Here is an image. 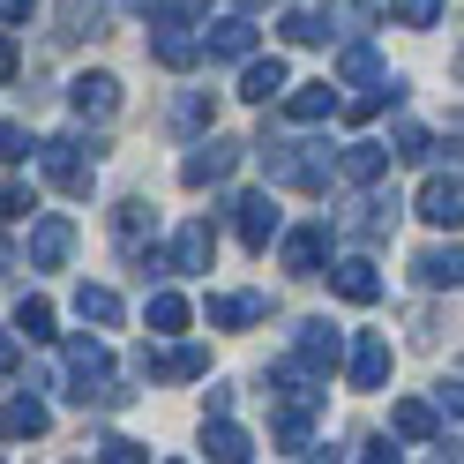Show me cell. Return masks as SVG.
<instances>
[{
    "instance_id": "obj_1",
    "label": "cell",
    "mask_w": 464,
    "mask_h": 464,
    "mask_svg": "<svg viewBox=\"0 0 464 464\" xmlns=\"http://www.w3.org/2000/svg\"><path fill=\"white\" fill-rule=\"evenodd\" d=\"M255 158H263L270 188H300V195H323L330 172H337L330 142H293V135H263V142H255Z\"/></svg>"
},
{
    "instance_id": "obj_2",
    "label": "cell",
    "mask_w": 464,
    "mask_h": 464,
    "mask_svg": "<svg viewBox=\"0 0 464 464\" xmlns=\"http://www.w3.org/2000/svg\"><path fill=\"white\" fill-rule=\"evenodd\" d=\"M61 367H68V397L75 404H105L112 390H105V374H112V353L98 337H75V344H61Z\"/></svg>"
},
{
    "instance_id": "obj_3",
    "label": "cell",
    "mask_w": 464,
    "mask_h": 464,
    "mask_svg": "<svg viewBox=\"0 0 464 464\" xmlns=\"http://www.w3.org/2000/svg\"><path fill=\"white\" fill-rule=\"evenodd\" d=\"M38 165H45V180L61 195H91V180H98V150H82L75 135H53L38 150Z\"/></svg>"
},
{
    "instance_id": "obj_4",
    "label": "cell",
    "mask_w": 464,
    "mask_h": 464,
    "mask_svg": "<svg viewBox=\"0 0 464 464\" xmlns=\"http://www.w3.org/2000/svg\"><path fill=\"white\" fill-rule=\"evenodd\" d=\"M150 53H158V68H195L202 61V38H195V23L180 8H150Z\"/></svg>"
},
{
    "instance_id": "obj_5",
    "label": "cell",
    "mask_w": 464,
    "mask_h": 464,
    "mask_svg": "<svg viewBox=\"0 0 464 464\" xmlns=\"http://www.w3.org/2000/svg\"><path fill=\"white\" fill-rule=\"evenodd\" d=\"M232 165H240V142H225V135H202L195 150L180 158V188H218V180H232Z\"/></svg>"
},
{
    "instance_id": "obj_6",
    "label": "cell",
    "mask_w": 464,
    "mask_h": 464,
    "mask_svg": "<svg viewBox=\"0 0 464 464\" xmlns=\"http://www.w3.org/2000/svg\"><path fill=\"white\" fill-rule=\"evenodd\" d=\"M277 263L293 270V277H323V263H330V225H293L277 240Z\"/></svg>"
},
{
    "instance_id": "obj_7",
    "label": "cell",
    "mask_w": 464,
    "mask_h": 464,
    "mask_svg": "<svg viewBox=\"0 0 464 464\" xmlns=\"http://www.w3.org/2000/svg\"><path fill=\"white\" fill-rule=\"evenodd\" d=\"M293 367H307V374H337V367H344V337H337L330 323H300V330H293Z\"/></svg>"
},
{
    "instance_id": "obj_8",
    "label": "cell",
    "mask_w": 464,
    "mask_h": 464,
    "mask_svg": "<svg viewBox=\"0 0 464 464\" xmlns=\"http://www.w3.org/2000/svg\"><path fill=\"white\" fill-rule=\"evenodd\" d=\"M412 210H420L434 232H457V218H464V188H457V165H450V172H434V180L420 188V202H412Z\"/></svg>"
},
{
    "instance_id": "obj_9",
    "label": "cell",
    "mask_w": 464,
    "mask_h": 464,
    "mask_svg": "<svg viewBox=\"0 0 464 464\" xmlns=\"http://www.w3.org/2000/svg\"><path fill=\"white\" fill-rule=\"evenodd\" d=\"M210 263H218V225L210 218H188L180 240H172V277H195V270H210Z\"/></svg>"
},
{
    "instance_id": "obj_10",
    "label": "cell",
    "mask_w": 464,
    "mask_h": 464,
    "mask_svg": "<svg viewBox=\"0 0 464 464\" xmlns=\"http://www.w3.org/2000/svg\"><path fill=\"white\" fill-rule=\"evenodd\" d=\"M390 105H404V75H367L360 98H337V112H344L353 128H367L374 112H390Z\"/></svg>"
},
{
    "instance_id": "obj_11",
    "label": "cell",
    "mask_w": 464,
    "mask_h": 464,
    "mask_svg": "<svg viewBox=\"0 0 464 464\" xmlns=\"http://www.w3.org/2000/svg\"><path fill=\"white\" fill-rule=\"evenodd\" d=\"M277 98H285V121H293V128H323L330 112H337V91H330V82H300V91L285 82Z\"/></svg>"
},
{
    "instance_id": "obj_12",
    "label": "cell",
    "mask_w": 464,
    "mask_h": 464,
    "mask_svg": "<svg viewBox=\"0 0 464 464\" xmlns=\"http://www.w3.org/2000/svg\"><path fill=\"white\" fill-rule=\"evenodd\" d=\"M232 225H240V240L247 247H270L277 240V195H240V202H232Z\"/></svg>"
},
{
    "instance_id": "obj_13",
    "label": "cell",
    "mask_w": 464,
    "mask_h": 464,
    "mask_svg": "<svg viewBox=\"0 0 464 464\" xmlns=\"http://www.w3.org/2000/svg\"><path fill=\"white\" fill-rule=\"evenodd\" d=\"M344 367H353V390H382L390 382V337H353V353H344Z\"/></svg>"
},
{
    "instance_id": "obj_14",
    "label": "cell",
    "mask_w": 464,
    "mask_h": 464,
    "mask_svg": "<svg viewBox=\"0 0 464 464\" xmlns=\"http://www.w3.org/2000/svg\"><path fill=\"white\" fill-rule=\"evenodd\" d=\"M75 255V225L68 218H38L31 225V270H61Z\"/></svg>"
},
{
    "instance_id": "obj_15",
    "label": "cell",
    "mask_w": 464,
    "mask_h": 464,
    "mask_svg": "<svg viewBox=\"0 0 464 464\" xmlns=\"http://www.w3.org/2000/svg\"><path fill=\"white\" fill-rule=\"evenodd\" d=\"M202 457H210V464H247L255 442H247V434L232 427L225 412H202Z\"/></svg>"
},
{
    "instance_id": "obj_16",
    "label": "cell",
    "mask_w": 464,
    "mask_h": 464,
    "mask_svg": "<svg viewBox=\"0 0 464 464\" xmlns=\"http://www.w3.org/2000/svg\"><path fill=\"white\" fill-rule=\"evenodd\" d=\"M68 105L82 112V121H112V112H121V82H112V75H75L68 82Z\"/></svg>"
},
{
    "instance_id": "obj_17",
    "label": "cell",
    "mask_w": 464,
    "mask_h": 464,
    "mask_svg": "<svg viewBox=\"0 0 464 464\" xmlns=\"http://www.w3.org/2000/svg\"><path fill=\"white\" fill-rule=\"evenodd\" d=\"M202 53H210V61H247L255 53V23L247 15H218L210 31H202Z\"/></svg>"
},
{
    "instance_id": "obj_18",
    "label": "cell",
    "mask_w": 464,
    "mask_h": 464,
    "mask_svg": "<svg viewBox=\"0 0 464 464\" xmlns=\"http://www.w3.org/2000/svg\"><path fill=\"white\" fill-rule=\"evenodd\" d=\"M337 225L353 232V240H390V225H397V202H390V195H360V202H353V210H344Z\"/></svg>"
},
{
    "instance_id": "obj_19",
    "label": "cell",
    "mask_w": 464,
    "mask_h": 464,
    "mask_svg": "<svg viewBox=\"0 0 464 464\" xmlns=\"http://www.w3.org/2000/svg\"><path fill=\"white\" fill-rule=\"evenodd\" d=\"M45 427H53V412L38 397H8V404H0V442H38Z\"/></svg>"
},
{
    "instance_id": "obj_20",
    "label": "cell",
    "mask_w": 464,
    "mask_h": 464,
    "mask_svg": "<svg viewBox=\"0 0 464 464\" xmlns=\"http://www.w3.org/2000/svg\"><path fill=\"white\" fill-rule=\"evenodd\" d=\"M330 285H337V300H353V307H374V300H382V277H374V263H367V255L337 263V270H330Z\"/></svg>"
},
{
    "instance_id": "obj_21",
    "label": "cell",
    "mask_w": 464,
    "mask_h": 464,
    "mask_svg": "<svg viewBox=\"0 0 464 464\" xmlns=\"http://www.w3.org/2000/svg\"><path fill=\"white\" fill-rule=\"evenodd\" d=\"M285 82H293V75H285L277 53H270V61H255V53H247V68H240V98H247V105H277Z\"/></svg>"
},
{
    "instance_id": "obj_22",
    "label": "cell",
    "mask_w": 464,
    "mask_h": 464,
    "mask_svg": "<svg viewBox=\"0 0 464 464\" xmlns=\"http://www.w3.org/2000/svg\"><path fill=\"white\" fill-rule=\"evenodd\" d=\"M337 172H344L353 188H374V180L390 172V150H382V142H344V150H337Z\"/></svg>"
},
{
    "instance_id": "obj_23",
    "label": "cell",
    "mask_w": 464,
    "mask_h": 464,
    "mask_svg": "<svg viewBox=\"0 0 464 464\" xmlns=\"http://www.w3.org/2000/svg\"><path fill=\"white\" fill-rule=\"evenodd\" d=\"M270 300L263 293H232V300H210V330H247V323H263Z\"/></svg>"
},
{
    "instance_id": "obj_24",
    "label": "cell",
    "mask_w": 464,
    "mask_h": 464,
    "mask_svg": "<svg viewBox=\"0 0 464 464\" xmlns=\"http://www.w3.org/2000/svg\"><path fill=\"white\" fill-rule=\"evenodd\" d=\"M75 314L98 323V330H121V293L112 285H75Z\"/></svg>"
},
{
    "instance_id": "obj_25",
    "label": "cell",
    "mask_w": 464,
    "mask_h": 464,
    "mask_svg": "<svg viewBox=\"0 0 464 464\" xmlns=\"http://www.w3.org/2000/svg\"><path fill=\"white\" fill-rule=\"evenodd\" d=\"M412 270H420V285H434V293H442V285L457 293V277H464V255H457V240H450V247H427Z\"/></svg>"
},
{
    "instance_id": "obj_26",
    "label": "cell",
    "mask_w": 464,
    "mask_h": 464,
    "mask_svg": "<svg viewBox=\"0 0 464 464\" xmlns=\"http://www.w3.org/2000/svg\"><path fill=\"white\" fill-rule=\"evenodd\" d=\"M98 23H105V0H68V8H61V31H53V38H61V45L98 38Z\"/></svg>"
},
{
    "instance_id": "obj_27",
    "label": "cell",
    "mask_w": 464,
    "mask_h": 464,
    "mask_svg": "<svg viewBox=\"0 0 464 464\" xmlns=\"http://www.w3.org/2000/svg\"><path fill=\"white\" fill-rule=\"evenodd\" d=\"M180 330H188V300L158 285V293H150V337H180Z\"/></svg>"
},
{
    "instance_id": "obj_28",
    "label": "cell",
    "mask_w": 464,
    "mask_h": 464,
    "mask_svg": "<svg viewBox=\"0 0 464 464\" xmlns=\"http://www.w3.org/2000/svg\"><path fill=\"white\" fill-rule=\"evenodd\" d=\"M15 330L31 337V344H53V337H61V330H53V300H38V293H31V300L15 307Z\"/></svg>"
},
{
    "instance_id": "obj_29",
    "label": "cell",
    "mask_w": 464,
    "mask_h": 464,
    "mask_svg": "<svg viewBox=\"0 0 464 464\" xmlns=\"http://www.w3.org/2000/svg\"><path fill=\"white\" fill-rule=\"evenodd\" d=\"M202 374H210V353H202V344H172L165 353V382H202Z\"/></svg>"
},
{
    "instance_id": "obj_30",
    "label": "cell",
    "mask_w": 464,
    "mask_h": 464,
    "mask_svg": "<svg viewBox=\"0 0 464 464\" xmlns=\"http://www.w3.org/2000/svg\"><path fill=\"white\" fill-rule=\"evenodd\" d=\"M434 427H442V412H434V404H420V397L397 404V434H404V442H427Z\"/></svg>"
},
{
    "instance_id": "obj_31",
    "label": "cell",
    "mask_w": 464,
    "mask_h": 464,
    "mask_svg": "<svg viewBox=\"0 0 464 464\" xmlns=\"http://www.w3.org/2000/svg\"><path fill=\"white\" fill-rule=\"evenodd\" d=\"M277 38L285 45H323V15H314V8H285L277 15Z\"/></svg>"
},
{
    "instance_id": "obj_32",
    "label": "cell",
    "mask_w": 464,
    "mask_h": 464,
    "mask_svg": "<svg viewBox=\"0 0 464 464\" xmlns=\"http://www.w3.org/2000/svg\"><path fill=\"white\" fill-rule=\"evenodd\" d=\"M337 75H344V82H367V75H382V61H374V45H367V38H353V45L337 53Z\"/></svg>"
},
{
    "instance_id": "obj_33",
    "label": "cell",
    "mask_w": 464,
    "mask_h": 464,
    "mask_svg": "<svg viewBox=\"0 0 464 464\" xmlns=\"http://www.w3.org/2000/svg\"><path fill=\"white\" fill-rule=\"evenodd\" d=\"M142 225H158V218H150V202H135V195H128L121 210H112V232H121V247H135V240H142Z\"/></svg>"
},
{
    "instance_id": "obj_34",
    "label": "cell",
    "mask_w": 464,
    "mask_h": 464,
    "mask_svg": "<svg viewBox=\"0 0 464 464\" xmlns=\"http://www.w3.org/2000/svg\"><path fill=\"white\" fill-rule=\"evenodd\" d=\"M390 15L412 23V31H434V23H442V0H390Z\"/></svg>"
},
{
    "instance_id": "obj_35",
    "label": "cell",
    "mask_w": 464,
    "mask_h": 464,
    "mask_svg": "<svg viewBox=\"0 0 464 464\" xmlns=\"http://www.w3.org/2000/svg\"><path fill=\"white\" fill-rule=\"evenodd\" d=\"M31 210H38V188H31V180H8V188H0V218H8V225L31 218Z\"/></svg>"
},
{
    "instance_id": "obj_36",
    "label": "cell",
    "mask_w": 464,
    "mask_h": 464,
    "mask_svg": "<svg viewBox=\"0 0 464 464\" xmlns=\"http://www.w3.org/2000/svg\"><path fill=\"white\" fill-rule=\"evenodd\" d=\"M172 121H180V128H218V98H180V112H172Z\"/></svg>"
},
{
    "instance_id": "obj_37",
    "label": "cell",
    "mask_w": 464,
    "mask_h": 464,
    "mask_svg": "<svg viewBox=\"0 0 464 464\" xmlns=\"http://www.w3.org/2000/svg\"><path fill=\"white\" fill-rule=\"evenodd\" d=\"M390 158H412V165H420V158H434L427 128H412V121H404V128H397V150H390Z\"/></svg>"
},
{
    "instance_id": "obj_38",
    "label": "cell",
    "mask_w": 464,
    "mask_h": 464,
    "mask_svg": "<svg viewBox=\"0 0 464 464\" xmlns=\"http://www.w3.org/2000/svg\"><path fill=\"white\" fill-rule=\"evenodd\" d=\"M135 277H142V285H165V277H172V255H158V247H135Z\"/></svg>"
},
{
    "instance_id": "obj_39",
    "label": "cell",
    "mask_w": 464,
    "mask_h": 464,
    "mask_svg": "<svg viewBox=\"0 0 464 464\" xmlns=\"http://www.w3.org/2000/svg\"><path fill=\"white\" fill-rule=\"evenodd\" d=\"M98 457H105V464H142L150 450H142V442H128V434H105V442H98Z\"/></svg>"
},
{
    "instance_id": "obj_40",
    "label": "cell",
    "mask_w": 464,
    "mask_h": 464,
    "mask_svg": "<svg viewBox=\"0 0 464 464\" xmlns=\"http://www.w3.org/2000/svg\"><path fill=\"white\" fill-rule=\"evenodd\" d=\"M23 158H31V135L15 121H0V165H23Z\"/></svg>"
},
{
    "instance_id": "obj_41",
    "label": "cell",
    "mask_w": 464,
    "mask_h": 464,
    "mask_svg": "<svg viewBox=\"0 0 464 464\" xmlns=\"http://www.w3.org/2000/svg\"><path fill=\"white\" fill-rule=\"evenodd\" d=\"M330 15H337V23H344V31H367V23H374V15H367V8H360V0H330Z\"/></svg>"
},
{
    "instance_id": "obj_42",
    "label": "cell",
    "mask_w": 464,
    "mask_h": 464,
    "mask_svg": "<svg viewBox=\"0 0 464 464\" xmlns=\"http://www.w3.org/2000/svg\"><path fill=\"white\" fill-rule=\"evenodd\" d=\"M457 404H464V390H457V374H450V382L434 390V412H450V420H457Z\"/></svg>"
},
{
    "instance_id": "obj_43",
    "label": "cell",
    "mask_w": 464,
    "mask_h": 464,
    "mask_svg": "<svg viewBox=\"0 0 464 464\" xmlns=\"http://www.w3.org/2000/svg\"><path fill=\"white\" fill-rule=\"evenodd\" d=\"M38 15V0H0V23H31Z\"/></svg>"
},
{
    "instance_id": "obj_44",
    "label": "cell",
    "mask_w": 464,
    "mask_h": 464,
    "mask_svg": "<svg viewBox=\"0 0 464 464\" xmlns=\"http://www.w3.org/2000/svg\"><path fill=\"white\" fill-rule=\"evenodd\" d=\"M15 75V38H0V82Z\"/></svg>"
},
{
    "instance_id": "obj_45",
    "label": "cell",
    "mask_w": 464,
    "mask_h": 464,
    "mask_svg": "<svg viewBox=\"0 0 464 464\" xmlns=\"http://www.w3.org/2000/svg\"><path fill=\"white\" fill-rule=\"evenodd\" d=\"M165 8H180V15H202V8H210V0H165Z\"/></svg>"
},
{
    "instance_id": "obj_46",
    "label": "cell",
    "mask_w": 464,
    "mask_h": 464,
    "mask_svg": "<svg viewBox=\"0 0 464 464\" xmlns=\"http://www.w3.org/2000/svg\"><path fill=\"white\" fill-rule=\"evenodd\" d=\"M15 367V337H0V374H8Z\"/></svg>"
},
{
    "instance_id": "obj_47",
    "label": "cell",
    "mask_w": 464,
    "mask_h": 464,
    "mask_svg": "<svg viewBox=\"0 0 464 464\" xmlns=\"http://www.w3.org/2000/svg\"><path fill=\"white\" fill-rule=\"evenodd\" d=\"M263 8H270V0H240V15H263Z\"/></svg>"
},
{
    "instance_id": "obj_48",
    "label": "cell",
    "mask_w": 464,
    "mask_h": 464,
    "mask_svg": "<svg viewBox=\"0 0 464 464\" xmlns=\"http://www.w3.org/2000/svg\"><path fill=\"white\" fill-rule=\"evenodd\" d=\"M128 8H142V15H150V8H158V0H128Z\"/></svg>"
},
{
    "instance_id": "obj_49",
    "label": "cell",
    "mask_w": 464,
    "mask_h": 464,
    "mask_svg": "<svg viewBox=\"0 0 464 464\" xmlns=\"http://www.w3.org/2000/svg\"><path fill=\"white\" fill-rule=\"evenodd\" d=\"M0 270H8V240H0Z\"/></svg>"
}]
</instances>
